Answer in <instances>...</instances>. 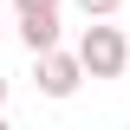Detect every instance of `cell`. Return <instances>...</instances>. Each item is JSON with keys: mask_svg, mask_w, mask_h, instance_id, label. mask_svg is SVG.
<instances>
[{"mask_svg": "<svg viewBox=\"0 0 130 130\" xmlns=\"http://www.w3.org/2000/svg\"><path fill=\"white\" fill-rule=\"evenodd\" d=\"M78 65H85V78H124V65H130V39H124V26L91 20V26L78 32Z\"/></svg>", "mask_w": 130, "mask_h": 130, "instance_id": "cell-1", "label": "cell"}, {"mask_svg": "<svg viewBox=\"0 0 130 130\" xmlns=\"http://www.w3.org/2000/svg\"><path fill=\"white\" fill-rule=\"evenodd\" d=\"M32 85H39V98L65 104V98L85 85V65H78V52H65V46H52V52H32Z\"/></svg>", "mask_w": 130, "mask_h": 130, "instance_id": "cell-2", "label": "cell"}, {"mask_svg": "<svg viewBox=\"0 0 130 130\" xmlns=\"http://www.w3.org/2000/svg\"><path fill=\"white\" fill-rule=\"evenodd\" d=\"M13 26H20V46H26V52H52V46H59V7H39V13H20Z\"/></svg>", "mask_w": 130, "mask_h": 130, "instance_id": "cell-3", "label": "cell"}, {"mask_svg": "<svg viewBox=\"0 0 130 130\" xmlns=\"http://www.w3.org/2000/svg\"><path fill=\"white\" fill-rule=\"evenodd\" d=\"M117 7H124V0H78V13H85V20H111Z\"/></svg>", "mask_w": 130, "mask_h": 130, "instance_id": "cell-4", "label": "cell"}, {"mask_svg": "<svg viewBox=\"0 0 130 130\" xmlns=\"http://www.w3.org/2000/svg\"><path fill=\"white\" fill-rule=\"evenodd\" d=\"M20 13H39V7H65V0H13Z\"/></svg>", "mask_w": 130, "mask_h": 130, "instance_id": "cell-5", "label": "cell"}, {"mask_svg": "<svg viewBox=\"0 0 130 130\" xmlns=\"http://www.w3.org/2000/svg\"><path fill=\"white\" fill-rule=\"evenodd\" d=\"M0 117H7V72H0Z\"/></svg>", "mask_w": 130, "mask_h": 130, "instance_id": "cell-6", "label": "cell"}, {"mask_svg": "<svg viewBox=\"0 0 130 130\" xmlns=\"http://www.w3.org/2000/svg\"><path fill=\"white\" fill-rule=\"evenodd\" d=\"M0 39H7V26H0Z\"/></svg>", "mask_w": 130, "mask_h": 130, "instance_id": "cell-7", "label": "cell"}, {"mask_svg": "<svg viewBox=\"0 0 130 130\" xmlns=\"http://www.w3.org/2000/svg\"><path fill=\"white\" fill-rule=\"evenodd\" d=\"M124 78H130V65H124Z\"/></svg>", "mask_w": 130, "mask_h": 130, "instance_id": "cell-8", "label": "cell"}, {"mask_svg": "<svg viewBox=\"0 0 130 130\" xmlns=\"http://www.w3.org/2000/svg\"><path fill=\"white\" fill-rule=\"evenodd\" d=\"M0 7H7V0H0Z\"/></svg>", "mask_w": 130, "mask_h": 130, "instance_id": "cell-9", "label": "cell"}]
</instances>
